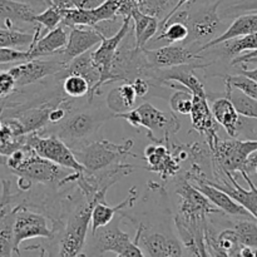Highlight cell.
<instances>
[{"mask_svg":"<svg viewBox=\"0 0 257 257\" xmlns=\"http://www.w3.org/2000/svg\"><path fill=\"white\" fill-rule=\"evenodd\" d=\"M113 117L123 118L133 127H145L148 131V137L156 143H161L163 137L167 140L170 133H176L181 128L180 120L175 115L166 114L151 103H143L136 109L113 114Z\"/></svg>","mask_w":257,"mask_h":257,"instance_id":"obj_1","label":"cell"},{"mask_svg":"<svg viewBox=\"0 0 257 257\" xmlns=\"http://www.w3.org/2000/svg\"><path fill=\"white\" fill-rule=\"evenodd\" d=\"M97 202L87 201L70 216L67 226L60 233L57 248L50 253V257H77L82 253L89 230L93 206Z\"/></svg>","mask_w":257,"mask_h":257,"instance_id":"obj_2","label":"cell"},{"mask_svg":"<svg viewBox=\"0 0 257 257\" xmlns=\"http://www.w3.org/2000/svg\"><path fill=\"white\" fill-rule=\"evenodd\" d=\"M132 146L133 141H127L123 145H115L108 141H97L77 148L73 152L80 165L85 168V172L95 173L118 162L123 156L132 155L131 153Z\"/></svg>","mask_w":257,"mask_h":257,"instance_id":"obj_3","label":"cell"},{"mask_svg":"<svg viewBox=\"0 0 257 257\" xmlns=\"http://www.w3.org/2000/svg\"><path fill=\"white\" fill-rule=\"evenodd\" d=\"M131 18H123L122 25H120L119 30L115 33L113 37L104 38L99 47L92 53L93 62L94 65L98 68L100 73V79L99 83L93 88L89 92V102H92L93 97L95 94H99L100 88L107 83H113V64H114L115 55H117L118 49H119L120 44L123 43L124 38L127 37L128 33L131 30Z\"/></svg>","mask_w":257,"mask_h":257,"instance_id":"obj_4","label":"cell"},{"mask_svg":"<svg viewBox=\"0 0 257 257\" xmlns=\"http://www.w3.org/2000/svg\"><path fill=\"white\" fill-rule=\"evenodd\" d=\"M27 143L38 156L50 161L60 167L74 171L75 173H84L85 168L79 163L74 152L63 142L58 136L42 137L38 133L27 136Z\"/></svg>","mask_w":257,"mask_h":257,"instance_id":"obj_5","label":"cell"},{"mask_svg":"<svg viewBox=\"0 0 257 257\" xmlns=\"http://www.w3.org/2000/svg\"><path fill=\"white\" fill-rule=\"evenodd\" d=\"M222 0H216L213 4H206L193 12H188L186 25L190 30L186 42H200V40H213L225 33V27L218 17L217 9ZM208 43V42H207Z\"/></svg>","mask_w":257,"mask_h":257,"instance_id":"obj_6","label":"cell"},{"mask_svg":"<svg viewBox=\"0 0 257 257\" xmlns=\"http://www.w3.org/2000/svg\"><path fill=\"white\" fill-rule=\"evenodd\" d=\"M257 151V141H221L215 143L211 152L213 160L221 171H227L230 173L243 172L247 158Z\"/></svg>","mask_w":257,"mask_h":257,"instance_id":"obj_7","label":"cell"},{"mask_svg":"<svg viewBox=\"0 0 257 257\" xmlns=\"http://www.w3.org/2000/svg\"><path fill=\"white\" fill-rule=\"evenodd\" d=\"M54 237V230L48 226V218L19 206L14 221V252L20 255V245L32 238Z\"/></svg>","mask_w":257,"mask_h":257,"instance_id":"obj_8","label":"cell"},{"mask_svg":"<svg viewBox=\"0 0 257 257\" xmlns=\"http://www.w3.org/2000/svg\"><path fill=\"white\" fill-rule=\"evenodd\" d=\"M13 172L19 177H25L32 182L37 183H62V181L67 177L60 166L38 156L29 146H28L25 160Z\"/></svg>","mask_w":257,"mask_h":257,"instance_id":"obj_9","label":"cell"},{"mask_svg":"<svg viewBox=\"0 0 257 257\" xmlns=\"http://www.w3.org/2000/svg\"><path fill=\"white\" fill-rule=\"evenodd\" d=\"M67 69V65L60 60V58L54 60L32 59L28 62L19 63L9 69L14 77L17 87H25L44 79L48 75L57 74Z\"/></svg>","mask_w":257,"mask_h":257,"instance_id":"obj_10","label":"cell"},{"mask_svg":"<svg viewBox=\"0 0 257 257\" xmlns=\"http://www.w3.org/2000/svg\"><path fill=\"white\" fill-rule=\"evenodd\" d=\"M107 119L102 114L94 112H79L70 115L58 130L59 138L77 143L94 135Z\"/></svg>","mask_w":257,"mask_h":257,"instance_id":"obj_11","label":"cell"},{"mask_svg":"<svg viewBox=\"0 0 257 257\" xmlns=\"http://www.w3.org/2000/svg\"><path fill=\"white\" fill-rule=\"evenodd\" d=\"M142 52L148 67L155 69H171L191 64L193 60L202 59L200 54L191 52L190 49H186L181 45H166L153 50L142 49Z\"/></svg>","mask_w":257,"mask_h":257,"instance_id":"obj_12","label":"cell"},{"mask_svg":"<svg viewBox=\"0 0 257 257\" xmlns=\"http://www.w3.org/2000/svg\"><path fill=\"white\" fill-rule=\"evenodd\" d=\"M221 172H223V175L227 178V180H223L221 185H218L216 182H210V181H206V182L216 186L217 188L222 190L223 192L227 193L231 198H233L238 205H241L245 210H247L248 213L255 220H257V187L255 186V183L251 181L248 173H246L245 171L241 172V176L245 178V181L250 186V190H245V188L238 185V182L233 177L232 173L227 172V171H221Z\"/></svg>","mask_w":257,"mask_h":257,"instance_id":"obj_13","label":"cell"},{"mask_svg":"<svg viewBox=\"0 0 257 257\" xmlns=\"http://www.w3.org/2000/svg\"><path fill=\"white\" fill-rule=\"evenodd\" d=\"M103 40L104 37L93 28H73L68 35L67 47L60 53V60L68 65L73 59L88 53V50L100 44Z\"/></svg>","mask_w":257,"mask_h":257,"instance_id":"obj_14","label":"cell"},{"mask_svg":"<svg viewBox=\"0 0 257 257\" xmlns=\"http://www.w3.org/2000/svg\"><path fill=\"white\" fill-rule=\"evenodd\" d=\"M94 253L103 255L105 252H114L115 255H123L132 240L130 235L119 227V218L113 220L105 227L99 228L94 233Z\"/></svg>","mask_w":257,"mask_h":257,"instance_id":"obj_15","label":"cell"},{"mask_svg":"<svg viewBox=\"0 0 257 257\" xmlns=\"http://www.w3.org/2000/svg\"><path fill=\"white\" fill-rule=\"evenodd\" d=\"M40 32H42V27L38 25L35 28V34L37 35H35L34 42L27 50L30 60L54 55L57 52H63L64 48L67 47L68 35L69 34L65 32L64 25H59L54 30L43 35L42 38H39Z\"/></svg>","mask_w":257,"mask_h":257,"instance_id":"obj_16","label":"cell"},{"mask_svg":"<svg viewBox=\"0 0 257 257\" xmlns=\"http://www.w3.org/2000/svg\"><path fill=\"white\" fill-rule=\"evenodd\" d=\"M192 185L195 186L203 196H206V197L208 198V201H210L215 207H217L218 210L222 213H225V215L241 216V217H252V216L248 213L247 210H245L242 206L238 205V203L236 202L233 198H231L227 193L223 192L222 190L217 188L216 186L206 182L205 180H201L200 177H195Z\"/></svg>","mask_w":257,"mask_h":257,"instance_id":"obj_17","label":"cell"},{"mask_svg":"<svg viewBox=\"0 0 257 257\" xmlns=\"http://www.w3.org/2000/svg\"><path fill=\"white\" fill-rule=\"evenodd\" d=\"M190 115L191 120H192V127L198 133L207 137V142L211 150L220 138L217 136L218 123L213 118L212 110L210 109V105L207 103V98L193 95V107Z\"/></svg>","mask_w":257,"mask_h":257,"instance_id":"obj_18","label":"cell"},{"mask_svg":"<svg viewBox=\"0 0 257 257\" xmlns=\"http://www.w3.org/2000/svg\"><path fill=\"white\" fill-rule=\"evenodd\" d=\"M141 245L150 257H183V251L177 240L163 233H142Z\"/></svg>","mask_w":257,"mask_h":257,"instance_id":"obj_19","label":"cell"},{"mask_svg":"<svg viewBox=\"0 0 257 257\" xmlns=\"http://www.w3.org/2000/svg\"><path fill=\"white\" fill-rule=\"evenodd\" d=\"M257 33V13H250V14H242L240 17L236 18L232 22V24L225 30L223 34L217 37L216 39L211 40V42L206 43L202 47L198 48L196 53H201L203 50H207L210 48L220 45L222 43L228 42V40L236 39V38L245 37V35L253 34Z\"/></svg>","mask_w":257,"mask_h":257,"instance_id":"obj_20","label":"cell"},{"mask_svg":"<svg viewBox=\"0 0 257 257\" xmlns=\"http://www.w3.org/2000/svg\"><path fill=\"white\" fill-rule=\"evenodd\" d=\"M136 200H137V191H136V187H132L130 191V196H128L123 202L114 206V207L107 205L105 201H98V202L93 206L92 217H90L92 235H94L99 228H103L105 227V226L109 225L113 221V218H114L115 213H119L120 211L124 210L128 206H132Z\"/></svg>","mask_w":257,"mask_h":257,"instance_id":"obj_21","label":"cell"},{"mask_svg":"<svg viewBox=\"0 0 257 257\" xmlns=\"http://www.w3.org/2000/svg\"><path fill=\"white\" fill-rule=\"evenodd\" d=\"M35 15L37 12L29 3L0 0V20L5 22V28H13L15 23L33 24Z\"/></svg>","mask_w":257,"mask_h":257,"instance_id":"obj_22","label":"cell"},{"mask_svg":"<svg viewBox=\"0 0 257 257\" xmlns=\"http://www.w3.org/2000/svg\"><path fill=\"white\" fill-rule=\"evenodd\" d=\"M211 110H212L216 122L225 128L226 133L232 138L237 137L241 115L236 110L233 103L227 97L218 98V99L213 100Z\"/></svg>","mask_w":257,"mask_h":257,"instance_id":"obj_23","label":"cell"},{"mask_svg":"<svg viewBox=\"0 0 257 257\" xmlns=\"http://www.w3.org/2000/svg\"><path fill=\"white\" fill-rule=\"evenodd\" d=\"M54 107V104L47 103L42 107L20 110V112H18V114L12 115V117L17 118L22 123L25 135H32V133H38L43 127H45L49 123V113Z\"/></svg>","mask_w":257,"mask_h":257,"instance_id":"obj_24","label":"cell"},{"mask_svg":"<svg viewBox=\"0 0 257 257\" xmlns=\"http://www.w3.org/2000/svg\"><path fill=\"white\" fill-rule=\"evenodd\" d=\"M177 82L186 89L190 90L193 95L207 98L205 87L202 82L193 74V67H176L171 68L170 72H166L163 75V82Z\"/></svg>","mask_w":257,"mask_h":257,"instance_id":"obj_25","label":"cell"},{"mask_svg":"<svg viewBox=\"0 0 257 257\" xmlns=\"http://www.w3.org/2000/svg\"><path fill=\"white\" fill-rule=\"evenodd\" d=\"M137 98L132 83H124L110 90L107 97V105L114 114H119L132 110Z\"/></svg>","mask_w":257,"mask_h":257,"instance_id":"obj_26","label":"cell"},{"mask_svg":"<svg viewBox=\"0 0 257 257\" xmlns=\"http://www.w3.org/2000/svg\"><path fill=\"white\" fill-rule=\"evenodd\" d=\"M145 156L147 158V162L152 166L151 167L152 171L168 173L170 176H172L176 175L177 170L180 168L178 163L172 160L167 148L163 146H148L145 151Z\"/></svg>","mask_w":257,"mask_h":257,"instance_id":"obj_27","label":"cell"},{"mask_svg":"<svg viewBox=\"0 0 257 257\" xmlns=\"http://www.w3.org/2000/svg\"><path fill=\"white\" fill-rule=\"evenodd\" d=\"M65 70L68 72V74H77L85 78L90 84V90L99 83L100 73L93 62L92 53H85V54L73 59L67 65Z\"/></svg>","mask_w":257,"mask_h":257,"instance_id":"obj_28","label":"cell"},{"mask_svg":"<svg viewBox=\"0 0 257 257\" xmlns=\"http://www.w3.org/2000/svg\"><path fill=\"white\" fill-rule=\"evenodd\" d=\"M19 206L10 208L0 218V257H13L14 252V221Z\"/></svg>","mask_w":257,"mask_h":257,"instance_id":"obj_29","label":"cell"},{"mask_svg":"<svg viewBox=\"0 0 257 257\" xmlns=\"http://www.w3.org/2000/svg\"><path fill=\"white\" fill-rule=\"evenodd\" d=\"M35 32L28 33L14 28H0V48L3 49H17L33 44L35 39Z\"/></svg>","mask_w":257,"mask_h":257,"instance_id":"obj_30","label":"cell"},{"mask_svg":"<svg viewBox=\"0 0 257 257\" xmlns=\"http://www.w3.org/2000/svg\"><path fill=\"white\" fill-rule=\"evenodd\" d=\"M226 95L233 103L238 114L246 118L257 119V100L247 97L240 90L226 84Z\"/></svg>","mask_w":257,"mask_h":257,"instance_id":"obj_31","label":"cell"},{"mask_svg":"<svg viewBox=\"0 0 257 257\" xmlns=\"http://www.w3.org/2000/svg\"><path fill=\"white\" fill-rule=\"evenodd\" d=\"M170 88L176 89L170 99L171 109L178 114H191L193 107V94L177 82H165Z\"/></svg>","mask_w":257,"mask_h":257,"instance_id":"obj_32","label":"cell"},{"mask_svg":"<svg viewBox=\"0 0 257 257\" xmlns=\"http://www.w3.org/2000/svg\"><path fill=\"white\" fill-rule=\"evenodd\" d=\"M241 246L257 248V223L255 221H237L232 228Z\"/></svg>","mask_w":257,"mask_h":257,"instance_id":"obj_33","label":"cell"},{"mask_svg":"<svg viewBox=\"0 0 257 257\" xmlns=\"http://www.w3.org/2000/svg\"><path fill=\"white\" fill-rule=\"evenodd\" d=\"M176 3L177 0H140V10L146 15L162 20L172 10Z\"/></svg>","mask_w":257,"mask_h":257,"instance_id":"obj_34","label":"cell"},{"mask_svg":"<svg viewBox=\"0 0 257 257\" xmlns=\"http://www.w3.org/2000/svg\"><path fill=\"white\" fill-rule=\"evenodd\" d=\"M63 90L68 97L82 98L89 94L90 84L85 78L77 74H67L63 82Z\"/></svg>","mask_w":257,"mask_h":257,"instance_id":"obj_35","label":"cell"},{"mask_svg":"<svg viewBox=\"0 0 257 257\" xmlns=\"http://www.w3.org/2000/svg\"><path fill=\"white\" fill-rule=\"evenodd\" d=\"M190 35V30L188 27L183 23H172V24L167 25L165 29L161 32V34L157 38H155L153 42H167L170 44L178 42H186Z\"/></svg>","mask_w":257,"mask_h":257,"instance_id":"obj_36","label":"cell"},{"mask_svg":"<svg viewBox=\"0 0 257 257\" xmlns=\"http://www.w3.org/2000/svg\"><path fill=\"white\" fill-rule=\"evenodd\" d=\"M225 84L231 85V87L235 88V89L242 92L243 94H246L247 97L257 100V83L255 80L246 77V75L243 74L228 75V77H226Z\"/></svg>","mask_w":257,"mask_h":257,"instance_id":"obj_37","label":"cell"},{"mask_svg":"<svg viewBox=\"0 0 257 257\" xmlns=\"http://www.w3.org/2000/svg\"><path fill=\"white\" fill-rule=\"evenodd\" d=\"M34 23H37L40 27H44L48 30V33L58 28V25L62 24V14L60 10L55 7L50 5L47 9L43 10L42 13L35 15Z\"/></svg>","mask_w":257,"mask_h":257,"instance_id":"obj_38","label":"cell"},{"mask_svg":"<svg viewBox=\"0 0 257 257\" xmlns=\"http://www.w3.org/2000/svg\"><path fill=\"white\" fill-rule=\"evenodd\" d=\"M29 54L28 52H22L17 49H3L0 48V64H8V63H23L28 62Z\"/></svg>","mask_w":257,"mask_h":257,"instance_id":"obj_39","label":"cell"},{"mask_svg":"<svg viewBox=\"0 0 257 257\" xmlns=\"http://www.w3.org/2000/svg\"><path fill=\"white\" fill-rule=\"evenodd\" d=\"M226 13L230 15H242V13H257V0H243L240 2L238 4L232 5L226 10Z\"/></svg>","mask_w":257,"mask_h":257,"instance_id":"obj_40","label":"cell"},{"mask_svg":"<svg viewBox=\"0 0 257 257\" xmlns=\"http://www.w3.org/2000/svg\"><path fill=\"white\" fill-rule=\"evenodd\" d=\"M17 87L14 77L9 70H3L0 72V98L7 97L8 94L13 92Z\"/></svg>","mask_w":257,"mask_h":257,"instance_id":"obj_41","label":"cell"},{"mask_svg":"<svg viewBox=\"0 0 257 257\" xmlns=\"http://www.w3.org/2000/svg\"><path fill=\"white\" fill-rule=\"evenodd\" d=\"M64 100V99H63ZM62 100V102H63ZM60 104V103H59ZM55 105L54 108H53L52 110H50L49 113V123L50 124H58V123L63 122V120L65 119V117H67V110L68 108L63 107V105Z\"/></svg>","mask_w":257,"mask_h":257,"instance_id":"obj_42","label":"cell"},{"mask_svg":"<svg viewBox=\"0 0 257 257\" xmlns=\"http://www.w3.org/2000/svg\"><path fill=\"white\" fill-rule=\"evenodd\" d=\"M103 2H104V0H69L73 9H83V10L94 9V8L99 7Z\"/></svg>","mask_w":257,"mask_h":257,"instance_id":"obj_43","label":"cell"},{"mask_svg":"<svg viewBox=\"0 0 257 257\" xmlns=\"http://www.w3.org/2000/svg\"><path fill=\"white\" fill-rule=\"evenodd\" d=\"M133 88H135L136 93H137V97H145V95L148 94L150 92V83L142 77L136 78L132 82Z\"/></svg>","mask_w":257,"mask_h":257,"instance_id":"obj_44","label":"cell"},{"mask_svg":"<svg viewBox=\"0 0 257 257\" xmlns=\"http://www.w3.org/2000/svg\"><path fill=\"white\" fill-rule=\"evenodd\" d=\"M190 2H192V0H177V3H176L175 7L172 8V10H171V12L168 13L167 15H166L165 19H162V20H161V22H160V32H161V29H162V28H163V25H165L166 23H167V20L170 19V18L172 17V15H175L176 13L178 12V10L182 9L183 5H186V4H187V3H190Z\"/></svg>","mask_w":257,"mask_h":257,"instance_id":"obj_45","label":"cell"},{"mask_svg":"<svg viewBox=\"0 0 257 257\" xmlns=\"http://www.w3.org/2000/svg\"><path fill=\"white\" fill-rule=\"evenodd\" d=\"M245 172L246 173H251V172L257 173V151L256 152H253L252 155L247 158V162H246V167H245Z\"/></svg>","mask_w":257,"mask_h":257,"instance_id":"obj_46","label":"cell"},{"mask_svg":"<svg viewBox=\"0 0 257 257\" xmlns=\"http://www.w3.org/2000/svg\"><path fill=\"white\" fill-rule=\"evenodd\" d=\"M251 58H257V50L256 52H251V53H245V54H241L238 55V57H236L235 59L232 60V65H236V64H242V63H245L246 60L251 59Z\"/></svg>","mask_w":257,"mask_h":257,"instance_id":"obj_47","label":"cell"},{"mask_svg":"<svg viewBox=\"0 0 257 257\" xmlns=\"http://www.w3.org/2000/svg\"><path fill=\"white\" fill-rule=\"evenodd\" d=\"M240 74L246 75V77H248L250 79L255 80V82L257 83V68H255V69H247L245 65H242V67H241V70H240Z\"/></svg>","mask_w":257,"mask_h":257,"instance_id":"obj_48","label":"cell"},{"mask_svg":"<svg viewBox=\"0 0 257 257\" xmlns=\"http://www.w3.org/2000/svg\"><path fill=\"white\" fill-rule=\"evenodd\" d=\"M33 182L32 181H29L28 178L25 177H19V180H18V187H19L20 191H29L30 187H32Z\"/></svg>","mask_w":257,"mask_h":257,"instance_id":"obj_49","label":"cell"},{"mask_svg":"<svg viewBox=\"0 0 257 257\" xmlns=\"http://www.w3.org/2000/svg\"><path fill=\"white\" fill-rule=\"evenodd\" d=\"M242 64H255V65H257V58H251V59L246 60V62L242 63Z\"/></svg>","mask_w":257,"mask_h":257,"instance_id":"obj_50","label":"cell"},{"mask_svg":"<svg viewBox=\"0 0 257 257\" xmlns=\"http://www.w3.org/2000/svg\"><path fill=\"white\" fill-rule=\"evenodd\" d=\"M39 257H47V251L44 248H40V252H39Z\"/></svg>","mask_w":257,"mask_h":257,"instance_id":"obj_51","label":"cell"},{"mask_svg":"<svg viewBox=\"0 0 257 257\" xmlns=\"http://www.w3.org/2000/svg\"><path fill=\"white\" fill-rule=\"evenodd\" d=\"M3 110H4V105H0V117H2ZM2 125H3V122H2V119H0V128H2Z\"/></svg>","mask_w":257,"mask_h":257,"instance_id":"obj_52","label":"cell"},{"mask_svg":"<svg viewBox=\"0 0 257 257\" xmlns=\"http://www.w3.org/2000/svg\"><path fill=\"white\" fill-rule=\"evenodd\" d=\"M77 257H87V255H85V253H83V252H82V253H79V255H78Z\"/></svg>","mask_w":257,"mask_h":257,"instance_id":"obj_53","label":"cell"},{"mask_svg":"<svg viewBox=\"0 0 257 257\" xmlns=\"http://www.w3.org/2000/svg\"><path fill=\"white\" fill-rule=\"evenodd\" d=\"M19 257H30L29 255H23L22 252H20V255H19Z\"/></svg>","mask_w":257,"mask_h":257,"instance_id":"obj_54","label":"cell"},{"mask_svg":"<svg viewBox=\"0 0 257 257\" xmlns=\"http://www.w3.org/2000/svg\"><path fill=\"white\" fill-rule=\"evenodd\" d=\"M115 257H123V256H120V255H117Z\"/></svg>","mask_w":257,"mask_h":257,"instance_id":"obj_55","label":"cell"}]
</instances>
